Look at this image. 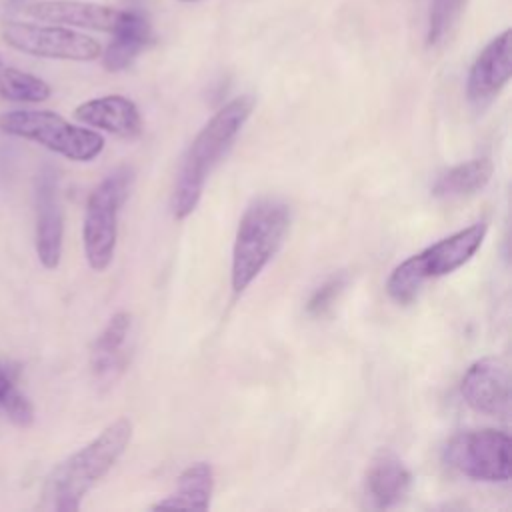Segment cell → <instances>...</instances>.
<instances>
[{
  "label": "cell",
  "mask_w": 512,
  "mask_h": 512,
  "mask_svg": "<svg viewBox=\"0 0 512 512\" xmlns=\"http://www.w3.org/2000/svg\"><path fill=\"white\" fill-rule=\"evenodd\" d=\"M24 14L48 24L88 28L112 34L120 26L126 10L86 0H38L28 4L24 8Z\"/></svg>",
  "instance_id": "obj_11"
},
{
  "label": "cell",
  "mask_w": 512,
  "mask_h": 512,
  "mask_svg": "<svg viewBox=\"0 0 512 512\" xmlns=\"http://www.w3.org/2000/svg\"><path fill=\"white\" fill-rule=\"evenodd\" d=\"M36 206V254L44 268L54 270L62 256L64 216L58 194V174L52 166H44L34 186Z\"/></svg>",
  "instance_id": "obj_9"
},
{
  "label": "cell",
  "mask_w": 512,
  "mask_h": 512,
  "mask_svg": "<svg viewBox=\"0 0 512 512\" xmlns=\"http://www.w3.org/2000/svg\"><path fill=\"white\" fill-rule=\"evenodd\" d=\"M0 132L38 142L74 162H90L104 150L102 134L76 126L50 110L4 112L0 114Z\"/></svg>",
  "instance_id": "obj_5"
},
{
  "label": "cell",
  "mask_w": 512,
  "mask_h": 512,
  "mask_svg": "<svg viewBox=\"0 0 512 512\" xmlns=\"http://www.w3.org/2000/svg\"><path fill=\"white\" fill-rule=\"evenodd\" d=\"M132 170L122 166L108 174L88 196L82 240L92 270L102 272L112 264L118 240V212L128 198Z\"/></svg>",
  "instance_id": "obj_6"
},
{
  "label": "cell",
  "mask_w": 512,
  "mask_h": 512,
  "mask_svg": "<svg viewBox=\"0 0 512 512\" xmlns=\"http://www.w3.org/2000/svg\"><path fill=\"white\" fill-rule=\"evenodd\" d=\"M364 484L374 506L390 508L406 498L412 486V474L394 452L380 450L366 470Z\"/></svg>",
  "instance_id": "obj_15"
},
{
  "label": "cell",
  "mask_w": 512,
  "mask_h": 512,
  "mask_svg": "<svg viewBox=\"0 0 512 512\" xmlns=\"http://www.w3.org/2000/svg\"><path fill=\"white\" fill-rule=\"evenodd\" d=\"M74 118L86 126L100 128L120 138H134L142 132L138 106L120 94H108L82 102L76 106Z\"/></svg>",
  "instance_id": "obj_14"
},
{
  "label": "cell",
  "mask_w": 512,
  "mask_h": 512,
  "mask_svg": "<svg viewBox=\"0 0 512 512\" xmlns=\"http://www.w3.org/2000/svg\"><path fill=\"white\" fill-rule=\"evenodd\" d=\"M112 34V42L100 54L102 66L108 72H120L128 68L152 40L148 20L136 10H126L120 26Z\"/></svg>",
  "instance_id": "obj_16"
},
{
  "label": "cell",
  "mask_w": 512,
  "mask_h": 512,
  "mask_svg": "<svg viewBox=\"0 0 512 512\" xmlns=\"http://www.w3.org/2000/svg\"><path fill=\"white\" fill-rule=\"evenodd\" d=\"M510 448V436L502 430H466L448 440L444 460L472 480L506 482L510 480Z\"/></svg>",
  "instance_id": "obj_8"
},
{
  "label": "cell",
  "mask_w": 512,
  "mask_h": 512,
  "mask_svg": "<svg viewBox=\"0 0 512 512\" xmlns=\"http://www.w3.org/2000/svg\"><path fill=\"white\" fill-rule=\"evenodd\" d=\"M126 416L110 422L94 440L60 462L46 478L42 506L56 512H76L82 498L112 470L132 440Z\"/></svg>",
  "instance_id": "obj_2"
},
{
  "label": "cell",
  "mask_w": 512,
  "mask_h": 512,
  "mask_svg": "<svg viewBox=\"0 0 512 512\" xmlns=\"http://www.w3.org/2000/svg\"><path fill=\"white\" fill-rule=\"evenodd\" d=\"M212 492H214V468L208 462H194L180 472L174 492H170L150 508L152 510H160V508L208 510Z\"/></svg>",
  "instance_id": "obj_17"
},
{
  "label": "cell",
  "mask_w": 512,
  "mask_h": 512,
  "mask_svg": "<svg viewBox=\"0 0 512 512\" xmlns=\"http://www.w3.org/2000/svg\"><path fill=\"white\" fill-rule=\"evenodd\" d=\"M182 2H194V0H182Z\"/></svg>",
  "instance_id": "obj_23"
},
{
  "label": "cell",
  "mask_w": 512,
  "mask_h": 512,
  "mask_svg": "<svg viewBox=\"0 0 512 512\" xmlns=\"http://www.w3.org/2000/svg\"><path fill=\"white\" fill-rule=\"evenodd\" d=\"M464 402L488 416H506L510 410V374L500 358L484 356L470 364L460 382Z\"/></svg>",
  "instance_id": "obj_10"
},
{
  "label": "cell",
  "mask_w": 512,
  "mask_h": 512,
  "mask_svg": "<svg viewBox=\"0 0 512 512\" xmlns=\"http://www.w3.org/2000/svg\"><path fill=\"white\" fill-rule=\"evenodd\" d=\"M0 66H2V58H0Z\"/></svg>",
  "instance_id": "obj_24"
},
{
  "label": "cell",
  "mask_w": 512,
  "mask_h": 512,
  "mask_svg": "<svg viewBox=\"0 0 512 512\" xmlns=\"http://www.w3.org/2000/svg\"><path fill=\"white\" fill-rule=\"evenodd\" d=\"M290 228V206L278 198H258L242 214L234 246L230 282L242 294L280 250Z\"/></svg>",
  "instance_id": "obj_3"
},
{
  "label": "cell",
  "mask_w": 512,
  "mask_h": 512,
  "mask_svg": "<svg viewBox=\"0 0 512 512\" xmlns=\"http://www.w3.org/2000/svg\"><path fill=\"white\" fill-rule=\"evenodd\" d=\"M348 284V276L344 272H338L334 276H330L328 280H324L314 292L312 296L308 298L306 302V312L314 318L318 316H324L332 306L334 302L338 300V296L344 292Z\"/></svg>",
  "instance_id": "obj_22"
},
{
  "label": "cell",
  "mask_w": 512,
  "mask_h": 512,
  "mask_svg": "<svg viewBox=\"0 0 512 512\" xmlns=\"http://www.w3.org/2000/svg\"><path fill=\"white\" fill-rule=\"evenodd\" d=\"M132 330V316L116 312L92 344L90 368L100 384H112L128 364V340Z\"/></svg>",
  "instance_id": "obj_13"
},
{
  "label": "cell",
  "mask_w": 512,
  "mask_h": 512,
  "mask_svg": "<svg viewBox=\"0 0 512 512\" xmlns=\"http://www.w3.org/2000/svg\"><path fill=\"white\" fill-rule=\"evenodd\" d=\"M492 178V162L490 158H472L468 162L456 164L444 170L434 186L432 196L436 198H464L480 192Z\"/></svg>",
  "instance_id": "obj_18"
},
{
  "label": "cell",
  "mask_w": 512,
  "mask_h": 512,
  "mask_svg": "<svg viewBox=\"0 0 512 512\" xmlns=\"http://www.w3.org/2000/svg\"><path fill=\"white\" fill-rule=\"evenodd\" d=\"M464 8V0H432L428 14L426 42L428 46L440 44L458 22Z\"/></svg>",
  "instance_id": "obj_20"
},
{
  "label": "cell",
  "mask_w": 512,
  "mask_h": 512,
  "mask_svg": "<svg viewBox=\"0 0 512 512\" xmlns=\"http://www.w3.org/2000/svg\"><path fill=\"white\" fill-rule=\"evenodd\" d=\"M512 76V32L506 28L492 38L470 66L466 80L468 100L476 106L490 102Z\"/></svg>",
  "instance_id": "obj_12"
},
{
  "label": "cell",
  "mask_w": 512,
  "mask_h": 512,
  "mask_svg": "<svg viewBox=\"0 0 512 512\" xmlns=\"http://www.w3.org/2000/svg\"><path fill=\"white\" fill-rule=\"evenodd\" d=\"M486 236V222H474L436 244L400 262L386 280L388 296L398 304H410L430 280L462 268L480 250Z\"/></svg>",
  "instance_id": "obj_4"
},
{
  "label": "cell",
  "mask_w": 512,
  "mask_h": 512,
  "mask_svg": "<svg viewBox=\"0 0 512 512\" xmlns=\"http://www.w3.org/2000/svg\"><path fill=\"white\" fill-rule=\"evenodd\" d=\"M0 36L10 48L38 58L88 62L102 54L98 40L60 24L4 20L0 24Z\"/></svg>",
  "instance_id": "obj_7"
},
{
  "label": "cell",
  "mask_w": 512,
  "mask_h": 512,
  "mask_svg": "<svg viewBox=\"0 0 512 512\" xmlns=\"http://www.w3.org/2000/svg\"><path fill=\"white\" fill-rule=\"evenodd\" d=\"M252 108V96H236L234 100L226 102L190 142L188 150L182 156L172 190L170 206L176 220H184L196 210L208 174L232 146L242 126L250 118Z\"/></svg>",
  "instance_id": "obj_1"
},
{
  "label": "cell",
  "mask_w": 512,
  "mask_h": 512,
  "mask_svg": "<svg viewBox=\"0 0 512 512\" xmlns=\"http://www.w3.org/2000/svg\"><path fill=\"white\" fill-rule=\"evenodd\" d=\"M0 408L8 414V418L16 426L26 428L34 422V408L30 400L12 384L2 362H0Z\"/></svg>",
  "instance_id": "obj_21"
},
{
  "label": "cell",
  "mask_w": 512,
  "mask_h": 512,
  "mask_svg": "<svg viewBox=\"0 0 512 512\" xmlns=\"http://www.w3.org/2000/svg\"><path fill=\"white\" fill-rule=\"evenodd\" d=\"M52 88L38 76L18 68L0 66V98L10 102H44Z\"/></svg>",
  "instance_id": "obj_19"
}]
</instances>
